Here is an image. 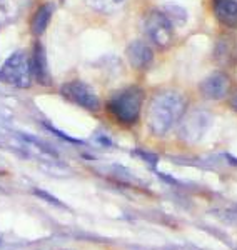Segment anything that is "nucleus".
I'll return each mask as SVG.
<instances>
[{
  "label": "nucleus",
  "instance_id": "1",
  "mask_svg": "<svg viewBox=\"0 0 237 250\" xmlns=\"http://www.w3.org/2000/svg\"><path fill=\"white\" fill-rule=\"evenodd\" d=\"M186 112L187 100L180 92L172 90V88L160 90L154 94L146 110L149 130L157 137L167 135L175 125L180 124Z\"/></svg>",
  "mask_w": 237,
  "mask_h": 250
},
{
  "label": "nucleus",
  "instance_id": "2",
  "mask_svg": "<svg viewBox=\"0 0 237 250\" xmlns=\"http://www.w3.org/2000/svg\"><path fill=\"white\" fill-rule=\"evenodd\" d=\"M146 92L137 85L120 88L107 100L106 110L122 127H134L142 115Z\"/></svg>",
  "mask_w": 237,
  "mask_h": 250
},
{
  "label": "nucleus",
  "instance_id": "3",
  "mask_svg": "<svg viewBox=\"0 0 237 250\" xmlns=\"http://www.w3.org/2000/svg\"><path fill=\"white\" fill-rule=\"evenodd\" d=\"M144 32L147 40L157 50H169L174 43L175 30L174 23L159 9H151L144 17Z\"/></svg>",
  "mask_w": 237,
  "mask_h": 250
},
{
  "label": "nucleus",
  "instance_id": "4",
  "mask_svg": "<svg viewBox=\"0 0 237 250\" xmlns=\"http://www.w3.org/2000/svg\"><path fill=\"white\" fill-rule=\"evenodd\" d=\"M3 79L14 87L19 88H29L32 85V62L30 57L22 50H17L7 59V62L3 63L2 68Z\"/></svg>",
  "mask_w": 237,
  "mask_h": 250
},
{
  "label": "nucleus",
  "instance_id": "5",
  "mask_svg": "<svg viewBox=\"0 0 237 250\" xmlns=\"http://www.w3.org/2000/svg\"><path fill=\"white\" fill-rule=\"evenodd\" d=\"M60 94L65 100H69L70 104L77 105L80 108L87 112H99L102 104H100V99L97 97L94 90H92L90 85H87L82 80H70V82H65L62 87H60Z\"/></svg>",
  "mask_w": 237,
  "mask_h": 250
},
{
  "label": "nucleus",
  "instance_id": "6",
  "mask_svg": "<svg viewBox=\"0 0 237 250\" xmlns=\"http://www.w3.org/2000/svg\"><path fill=\"white\" fill-rule=\"evenodd\" d=\"M199 92L207 100H220L231 92V79L226 72H214L199 83Z\"/></svg>",
  "mask_w": 237,
  "mask_h": 250
},
{
  "label": "nucleus",
  "instance_id": "7",
  "mask_svg": "<svg viewBox=\"0 0 237 250\" xmlns=\"http://www.w3.org/2000/svg\"><path fill=\"white\" fill-rule=\"evenodd\" d=\"M127 60L135 70H147L154 63V47L144 40H134L126 48Z\"/></svg>",
  "mask_w": 237,
  "mask_h": 250
},
{
  "label": "nucleus",
  "instance_id": "8",
  "mask_svg": "<svg viewBox=\"0 0 237 250\" xmlns=\"http://www.w3.org/2000/svg\"><path fill=\"white\" fill-rule=\"evenodd\" d=\"M180 137L189 142H197L200 137L204 135V132L207 130L209 124H211V117L206 112H192L187 117L184 115V119L180 120Z\"/></svg>",
  "mask_w": 237,
  "mask_h": 250
},
{
  "label": "nucleus",
  "instance_id": "9",
  "mask_svg": "<svg viewBox=\"0 0 237 250\" xmlns=\"http://www.w3.org/2000/svg\"><path fill=\"white\" fill-rule=\"evenodd\" d=\"M212 12L222 27L237 29V0H212Z\"/></svg>",
  "mask_w": 237,
  "mask_h": 250
},
{
  "label": "nucleus",
  "instance_id": "10",
  "mask_svg": "<svg viewBox=\"0 0 237 250\" xmlns=\"http://www.w3.org/2000/svg\"><path fill=\"white\" fill-rule=\"evenodd\" d=\"M30 62H32V74H34L35 80H37L40 85H50L52 77L49 72V63H47V55L42 43H35Z\"/></svg>",
  "mask_w": 237,
  "mask_h": 250
},
{
  "label": "nucleus",
  "instance_id": "11",
  "mask_svg": "<svg viewBox=\"0 0 237 250\" xmlns=\"http://www.w3.org/2000/svg\"><path fill=\"white\" fill-rule=\"evenodd\" d=\"M52 15H54V5H52V3H43V5H40L39 9L35 10L34 17L30 20V30L35 37L42 35L43 32L47 30Z\"/></svg>",
  "mask_w": 237,
  "mask_h": 250
},
{
  "label": "nucleus",
  "instance_id": "12",
  "mask_svg": "<svg viewBox=\"0 0 237 250\" xmlns=\"http://www.w3.org/2000/svg\"><path fill=\"white\" fill-rule=\"evenodd\" d=\"M126 0H86L87 7L90 10L97 12V14H102V15H110V14H115L120 7L124 5Z\"/></svg>",
  "mask_w": 237,
  "mask_h": 250
},
{
  "label": "nucleus",
  "instance_id": "13",
  "mask_svg": "<svg viewBox=\"0 0 237 250\" xmlns=\"http://www.w3.org/2000/svg\"><path fill=\"white\" fill-rule=\"evenodd\" d=\"M214 55H215V59H217L219 63L231 62L232 55H234V43H232V40H229L227 37L219 39L217 43H215Z\"/></svg>",
  "mask_w": 237,
  "mask_h": 250
},
{
  "label": "nucleus",
  "instance_id": "14",
  "mask_svg": "<svg viewBox=\"0 0 237 250\" xmlns=\"http://www.w3.org/2000/svg\"><path fill=\"white\" fill-rule=\"evenodd\" d=\"M164 14L167 15V19L171 20L172 23L175 25H184L187 22V12L182 7L175 5V3H166L164 5Z\"/></svg>",
  "mask_w": 237,
  "mask_h": 250
},
{
  "label": "nucleus",
  "instance_id": "15",
  "mask_svg": "<svg viewBox=\"0 0 237 250\" xmlns=\"http://www.w3.org/2000/svg\"><path fill=\"white\" fill-rule=\"evenodd\" d=\"M227 104H229V107H231L232 110L237 112V88H234V90L229 92V95H227Z\"/></svg>",
  "mask_w": 237,
  "mask_h": 250
}]
</instances>
